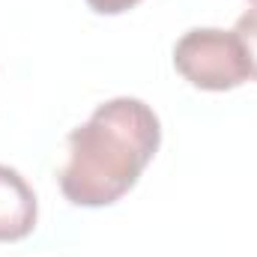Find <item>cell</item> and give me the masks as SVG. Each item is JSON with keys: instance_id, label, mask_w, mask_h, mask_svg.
I'll use <instances>...</instances> for the list:
<instances>
[{"instance_id": "1", "label": "cell", "mask_w": 257, "mask_h": 257, "mask_svg": "<svg viewBox=\"0 0 257 257\" xmlns=\"http://www.w3.org/2000/svg\"><path fill=\"white\" fill-rule=\"evenodd\" d=\"M162 144L156 111L132 96L111 99L69 135L60 189L75 206H111L138 183Z\"/></svg>"}, {"instance_id": "2", "label": "cell", "mask_w": 257, "mask_h": 257, "mask_svg": "<svg viewBox=\"0 0 257 257\" xmlns=\"http://www.w3.org/2000/svg\"><path fill=\"white\" fill-rule=\"evenodd\" d=\"M177 72L197 90H233L251 78L245 48L233 30L194 27L174 45Z\"/></svg>"}, {"instance_id": "3", "label": "cell", "mask_w": 257, "mask_h": 257, "mask_svg": "<svg viewBox=\"0 0 257 257\" xmlns=\"http://www.w3.org/2000/svg\"><path fill=\"white\" fill-rule=\"evenodd\" d=\"M36 194L9 165H0V242H18L36 227Z\"/></svg>"}, {"instance_id": "4", "label": "cell", "mask_w": 257, "mask_h": 257, "mask_svg": "<svg viewBox=\"0 0 257 257\" xmlns=\"http://www.w3.org/2000/svg\"><path fill=\"white\" fill-rule=\"evenodd\" d=\"M233 33L239 36V42H242V48H245V57H248V66H251V78L257 81V6L245 9V12L236 18Z\"/></svg>"}, {"instance_id": "5", "label": "cell", "mask_w": 257, "mask_h": 257, "mask_svg": "<svg viewBox=\"0 0 257 257\" xmlns=\"http://www.w3.org/2000/svg\"><path fill=\"white\" fill-rule=\"evenodd\" d=\"M87 3H90V9L99 12V15H120V12L135 9L141 0H87Z\"/></svg>"}]
</instances>
